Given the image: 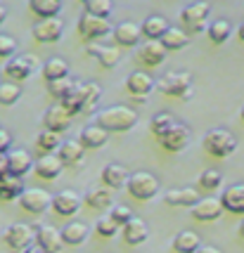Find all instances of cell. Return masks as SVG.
Masks as SVG:
<instances>
[{
	"mask_svg": "<svg viewBox=\"0 0 244 253\" xmlns=\"http://www.w3.org/2000/svg\"><path fill=\"white\" fill-rule=\"evenodd\" d=\"M135 123H138V114L128 107H109V109H102L98 114V126L104 128L107 132H126L131 130Z\"/></svg>",
	"mask_w": 244,
	"mask_h": 253,
	"instance_id": "1",
	"label": "cell"
},
{
	"mask_svg": "<svg viewBox=\"0 0 244 253\" xmlns=\"http://www.w3.org/2000/svg\"><path fill=\"white\" fill-rule=\"evenodd\" d=\"M204 149L209 154L218 156V159H225V156H230L237 149V140H235L233 132L223 130V128H213L204 137Z\"/></svg>",
	"mask_w": 244,
	"mask_h": 253,
	"instance_id": "2",
	"label": "cell"
},
{
	"mask_svg": "<svg viewBox=\"0 0 244 253\" xmlns=\"http://www.w3.org/2000/svg\"><path fill=\"white\" fill-rule=\"evenodd\" d=\"M128 194L138 201H149V199L156 197V192H159V180H156L152 173H133V175L128 177Z\"/></svg>",
	"mask_w": 244,
	"mask_h": 253,
	"instance_id": "3",
	"label": "cell"
},
{
	"mask_svg": "<svg viewBox=\"0 0 244 253\" xmlns=\"http://www.w3.org/2000/svg\"><path fill=\"white\" fill-rule=\"evenodd\" d=\"M156 88L171 97H190L192 95V76L185 71H173V74H166L161 78L156 83Z\"/></svg>",
	"mask_w": 244,
	"mask_h": 253,
	"instance_id": "4",
	"label": "cell"
},
{
	"mask_svg": "<svg viewBox=\"0 0 244 253\" xmlns=\"http://www.w3.org/2000/svg\"><path fill=\"white\" fill-rule=\"evenodd\" d=\"M211 12V5L204 0V2H192L188 5L185 10L180 12V19L185 24V33H199L204 29V22H206V17H209Z\"/></svg>",
	"mask_w": 244,
	"mask_h": 253,
	"instance_id": "5",
	"label": "cell"
},
{
	"mask_svg": "<svg viewBox=\"0 0 244 253\" xmlns=\"http://www.w3.org/2000/svg\"><path fill=\"white\" fill-rule=\"evenodd\" d=\"M50 204H52V197L41 187L24 189L22 197H19V206H22L24 211H29V213H34V215H41L43 211H48Z\"/></svg>",
	"mask_w": 244,
	"mask_h": 253,
	"instance_id": "6",
	"label": "cell"
},
{
	"mask_svg": "<svg viewBox=\"0 0 244 253\" xmlns=\"http://www.w3.org/2000/svg\"><path fill=\"white\" fill-rule=\"evenodd\" d=\"M34 234L36 232L31 230V225L14 222V225H10L7 230L2 232V239H5V244H7L10 249H14V251H24L29 244L34 242Z\"/></svg>",
	"mask_w": 244,
	"mask_h": 253,
	"instance_id": "7",
	"label": "cell"
},
{
	"mask_svg": "<svg viewBox=\"0 0 244 253\" xmlns=\"http://www.w3.org/2000/svg\"><path fill=\"white\" fill-rule=\"evenodd\" d=\"M78 33H81V38H86V41H98L102 36H107L111 33V26L107 19H100V17H93V14H83L81 19H78Z\"/></svg>",
	"mask_w": 244,
	"mask_h": 253,
	"instance_id": "8",
	"label": "cell"
},
{
	"mask_svg": "<svg viewBox=\"0 0 244 253\" xmlns=\"http://www.w3.org/2000/svg\"><path fill=\"white\" fill-rule=\"evenodd\" d=\"M36 66H38V62L31 55L12 57V59H7V64H5V74L12 78V83L14 81H26L36 71Z\"/></svg>",
	"mask_w": 244,
	"mask_h": 253,
	"instance_id": "9",
	"label": "cell"
},
{
	"mask_svg": "<svg viewBox=\"0 0 244 253\" xmlns=\"http://www.w3.org/2000/svg\"><path fill=\"white\" fill-rule=\"evenodd\" d=\"M81 204H83V199L78 197L76 192H71V189H64V192H59L52 197V209H55L57 215H62V218H71V215H76L78 211H81Z\"/></svg>",
	"mask_w": 244,
	"mask_h": 253,
	"instance_id": "10",
	"label": "cell"
},
{
	"mask_svg": "<svg viewBox=\"0 0 244 253\" xmlns=\"http://www.w3.org/2000/svg\"><path fill=\"white\" fill-rule=\"evenodd\" d=\"M190 211H192V218H195V220L211 222V220H218V218H221L223 204H221V199H216V197H204Z\"/></svg>",
	"mask_w": 244,
	"mask_h": 253,
	"instance_id": "11",
	"label": "cell"
},
{
	"mask_svg": "<svg viewBox=\"0 0 244 253\" xmlns=\"http://www.w3.org/2000/svg\"><path fill=\"white\" fill-rule=\"evenodd\" d=\"M64 33V22L62 19H41L34 26V38L38 43H57Z\"/></svg>",
	"mask_w": 244,
	"mask_h": 253,
	"instance_id": "12",
	"label": "cell"
},
{
	"mask_svg": "<svg viewBox=\"0 0 244 253\" xmlns=\"http://www.w3.org/2000/svg\"><path fill=\"white\" fill-rule=\"evenodd\" d=\"M161 140V147L166 149V152H183L190 142V130L185 126H180V123H173L166 132H164V137H159Z\"/></svg>",
	"mask_w": 244,
	"mask_h": 253,
	"instance_id": "13",
	"label": "cell"
},
{
	"mask_svg": "<svg viewBox=\"0 0 244 253\" xmlns=\"http://www.w3.org/2000/svg\"><path fill=\"white\" fill-rule=\"evenodd\" d=\"M154 78L149 76V74H145V71H133L131 76H128V81H126V88H128V92L133 95L135 99H140L143 102L149 92H152V88H154Z\"/></svg>",
	"mask_w": 244,
	"mask_h": 253,
	"instance_id": "14",
	"label": "cell"
},
{
	"mask_svg": "<svg viewBox=\"0 0 244 253\" xmlns=\"http://www.w3.org/2000/svg\"><path fill=\"white\" fill-rule=\"evenodd\" d=\"M5 156H7V173L14 177H24L34 168V159L26 149H12Z\"/></svg>",
	"mask_w": 244,
	"mask_h": 253,
	"instance_id": "15",
	"label": "cell"
},
{
	"mask_svg": "<svg viewBox=\"0 0 244 253\" xmlns=\"http://www.w3.org/2000/svg\"><path fill=\"white\" fill-rule=\"evenodd\" d=\"M36 244L45 253H59L62 246H64L62 237H59V230H55L52 225H38V230H36Z\"/></svg>",
	"mask_w": 244,
	"mask_h": 253,
	"instance_id": "16",
	"label": "cell"
},
{
	"mask_svg": "<svg viewBox=\"0 0 244 253\" xmlns=\"http://www.w3.org/2000/svg\"><path fill=\"white\" fill-rule=\"evenodd\" d=\"M111 36H114L116 45H121V47H133V45H138L140 38H143L140 24H133V22H121L119 26H114V29H111Z\"/></svg>",
	"mask_w": 244,
	"mask_h": 253,
	"instance_id": "17",
	"label": "cell"
},
{
	"mask_svg": "<svg viewBox=\"0 0 244 253\" xmlns=\"http://www.w3.org/2000/svg\"><path fill=\"white\" fill-rule=\"evenodd\" d=\"M43 123H45V130L62 135V132H64L69 126H71V116H69L67 111L62 109V104H52L50 109L45 111Z\"/></svg>",
	"mask_w": 244,
	"mask_h": 253,
	"instance_id": "18",
	"label": "cell"
},
{
	"mask_svg": "<svg viewBox=\"0 0 244 253\" xmlns=\"http://www.w3.org/2000/svg\"><path fill=\"white\" fill-rule=\"evenodd\" d=\"M199 192L195 187H176V189H168L164 201L168 206H178V209H192L197 201H199Z\"/></svg>",
	"mask_w": 244,
	"mask_h": 253,
	"instance_id": "19",
	"label": "cell"
},
{
	"mask_svg": "<svg viewBox=\"0 0 244 253\" xmlns=\"http://www.w3.org/2000/svg\"><path fill=\"white\" fill-rule=\"evenodd\" d=\"M102 99V88L100 83L90 81V83H78V102H81V114H88L98 107V102Z\"/></svg>",
	"mask_w": 244,
	"mask_h": 253,
	"instance_id": "20",
	"label": "cell"
},
{
	"mask_svg": "<svg viewBox=\"0 0 244 253\" xmlns=\"http://www.w3.org/2000/svg\"><path fill=\"white\" fill-rule=\"evenodd\" d=\"M107 140H109V132L104 130V128H100L98 123L86 126L81 130V137H78V142L83 144V149H100V147L107 144Z\"/></svg>",
	"mask_w": 244,
	"mask_h": 253,
	"instance_id": "21",
	"label": "cell"
},
{
	"mask_svg": "<svg viewBox=\"0 0 244 253\" xmlns=\"http://www.w3.org/2000/svg\"><path fill=\"white\" fill-rule=\"evenodd\" d=\"M36 168V175L43 177V180H57V177L62 175V161H59V156L57 154H43L38 161L34 164Z\"/></svg>",
	"mask_w": 244,
	"mask_h": 253,
	"instance_id": "22",
	"label": "cell"
},
{
	"mask_svg": "<svg viewBox=\"0 0 244 253\" xmlns=\"http://www.w3.org/2000/svg\"><path fill=\"white\" fill-rule=\"evenodd\" d=\"M128 168L121 164H107L102 168V182L107 189H121L128 182Z\"/></svg>",
	"mask_w": 244,
	"mask_h": 253,
	"instance_id": "23",
	"label": "cell"
},
{
	"mask_svg": "<svg viewBox=\"0 0 244 253\" xmlns=\"http://www.w3.org/2000/svg\"><path fill=\"white\" fill-rule=\"evenodd\" d=\"M57 156H59L62 166H76L83 161L86 149H83V144L78 140H62L59 149H57Z\"/></svg>",
	"mask_w": 244,
	"mask_h": 253,
	"instance_id": "24",
	"label": "cell"
},
{
	"mask_svg": "<svg viewBox=\"0 0 244 253\" xmlns=\"http://www.w3.org/2000/svg\"><path fill=\"white\" fill-rule=\"evenodd\" d=\"M138 57H140V62L147 66H159L166 59V47L159 43V41H147V43L140 45Z\"/></svg>",
	"mask_w": 244,
	"mask_h": 253,
	"instance_id": "25",
	"label": "cell"
},
{
	"mask_svg": "<svg viewBox=\"0 0 244 253\" xmlns=\"http://www.w3.org/2000/svg\"><path fill=\"white\" fill-rule=\"evenodd\" d=\"M223 209L235 213V215H244V185H233L223 192L221 199Z\"/></svg>",
	"mask_w": 244,
	"mask_h": 253,
	"instance_id": "26",
	"label": "cell"
},
{
	"mask_svg": "<svg viewBox=\"0 0 244 253\" xmlns=\"http://www.w3.org/2000/svg\"><path fill=\"white\" fill-rule=\"evenodd\" d=\"M147 222L140 220V218H131V220L123 225V239H126V244H131V246H138V244L147 242Z\"/></svg>",
	"mask_w": 244,
	"mask_h": 253,
	"instance_id": "27",
	"label": "cell"
},
{
	"mask_svg": "<svg viewBox=\"0 0 244 253\" xmlns=\"http://www.w3.org/2000/svg\"><path fill=\"white\" fill-rule=\"evenodd\" d=\"M59 237H62V244L78 246V244H83L88 239V225H83V222H67L59 230Z\"/></svg>",
	"mask_w": 244,
	"mask_h": 253,
	"instance_id": "28",
	"label": "cell"
},
{
	"mask_svg": "<svg viewBox=\"0 0 244 253\" xmlns=\"http://www.w3.org/2000/svg\"><path fill=\"white\" fill-rule=\"evenodd\" d=\"M88 52H93V55L98 57V62L104 69H114V66L121 62L119 47H111V45H88Z\"/></svg>",
	"mask_w": 244,
	"mask_h": 253,
	"instance_id": "29",
	"label": "cell"
},
{
	"mask_svg": "<svg viewBox=\"0 0 244 253\" xmlns=\"http://www.w3.org/2000/svg\"><path fill=\"white\" fill-rule=\"evenodd\" d=\"M168 31V22L164 17H147L143 24H140V33H143L145 38H149V41H161V36Z\"/></svg>",
	"mask_w": 244,
	"mask_h": 253,
	"instance_id": "30",
	"label": "cell"
},
{
	"mask_svg": "<svg viewBox=\"0 0 244 253\" xmlns=\"http://www.w3.org/2000/svg\"><path fill=\"white\" fill-rule=\"evenodd\" d=\"M24 192V185H22V177H14V175H7L0 177V201H14L19 199Z\"/></svg>",
	"mask_w": 244,
	"mask_h": 253,
	"instance_id": "31",
	"label": "cell"
},
{
	"mask_svg": "<svg viewBox=\"0 0 244 253\" xmlns=\"http://www.w3.org/2000/svg\"><path fill=\"white\" fill-rule=\"evenodd\" d=\"M29 10L41 19H55L59 10H62V0H31Z\"/></svg>",
	"mask_w": 244,
	"mask_h": 253,
	"instance_id": "32",
	"label": "cell"
},
{
	"mask_svg": "<svg viewBox=\"0 0 244 253\" xmlns=\"http://www.w3.org/2000/svg\"><path fill=\"white\" fill-rule=\"evenodd\" d=\"M43 78L48 83H55V81H62V78H69V64L59 57H52L43 64Z\"/></svg>",
	"mask_w": 244,
	"mask_h": 253,
	"instance_id": "33",
	"label": "cell"
},
{
	"mask_svg": "<svg viewBox=\"0 0 244 253\" xmlns=\"http://www.w3.org/2000/svg\"><path fill=\"white\" fill-rule=\"evenodd\" d=\"M199 246H201L199 237H197L195 232H190V230L178 232L176 237H173V249H176L178 253H197Z\"/></svg>",
	"mask_w": 244,
	"mask_h": 253,
	"instance_id": "34",
	"label": "cell"
},
{
	"mask_svg": "<svg viewBox=\"0 0 244 253\" xmlns=\"http://www.w3.org/2000/svg\"><path fill=\"white\" fill-rule=\"evenodd\" d=\"M159 43L166 47V52L168 50H180V47H185V45L190 43V38H188V33L183 31V29H173V26H168V31L161 36V41Z\"/></svg>",
	"mask_w": 244,
	"mask_h": 253,
	"instance_id": "35",
	"label": "cell"
},
{
	"mask_svg": "<svg viewBox=\"0 0 244 253\" xmlns=\"http://www.w3.org/2000/svg\"><path fill=\"white\" fill-rule=\"evenodd\" d=\"M206 33H209L211 43L223 45L228 38H230V33H233V24L228 22V19H216V22L206 29Z\"/></svg>",
	"mask_w": 244,
	"mask_h": 253,
	"instance_id": "36",
	"label": "cell"
},
{
	"mask_svg": "<svg viewBox=\"0 0 244 253\" xmlns=\"http://www.w3.org/2000/svg\"><path fill=\"white\" fill-rule=\"evenodd\" d=\"M90 209H111L114 206V197H111V189H93L86 194Z\"/></svg>",
	"mask_w": 244,
	"mask_h": 253,
	"instance_id": "37",
	"label": "cell"
},
{
	"mask_svg": "<svg viewBox=\"0 0 244 253\" xmlns=\"http://www.w3.org/2000/svg\"><path fill=\"white\" fill-rule=\"evenodd\" d=\"M59 144H62V135H57V132L45 130V132H41V135L36 137V147H38L41 152H45V154L57 152V149H59Z\"/></svg>",
	"mask_w": 244,
	"mask_h": 253,
	"instance_id": "38",
	"label": "cell"
},
{
	"mask_svg": "<svg viewBox=\"0 0 244 253\" xmlns=\"http://www.w3.org/2000/svg\"><path fill=\"white\" fill-rule=\"evenodd\" d=\"M83 7H86V14L100 17V19H107V17L111 14V10H114L111 0H86Z\"/></svg>",
	"mask_w": 244,
	"mask_h": 253,
	"instance_id": "39",
	"label": "cell"
},
{
	"mask_svg": "<svg viewBox=\"0 0 244 253\" xmlns=\"http://www.w3.org/2000/svg\"><path fill=\"white\" fill-rule=\"evenodd\" d=\"M74 88H76V81H71V78H62V81H55V83H48V92L55 99H59V102L69 97L74 92Z\"/></svg>",
	"mask_w": 244,
	"mask_h": 253,
	"instance_id": "40",
	"label": "cell"
},
{
	"mask_svg": "<svg viewBox=\"0 0 244 253\" xmlns=\"http://www.w3.org/2000/svg\"><path fill=\"white\" fill-rule=\"evenodd\" d=\"M22 97V88L17 83H0V104L10 107Z\"/></svg>",
	"mask_w": 244,
	"mask_h": 253,
	"instance_id": "41",
	"label": "cell"
},
{
	"mask_svg": "<svg viewBox=\"0 0 244 253\" xmlns=\"http://www.w3.org/2000/svg\"><path fill=\"white\" fill-rule=\"evenodd\" d=\"M173 116L168 114V111H161V114H156L154 119H152V123H149V128H152V132H154L156 137H164V132L173 126Z\"/></svg>",
	"mask_w": 244,
	"mask_h": 253,
	"instance_id": "42",
	"label": "cell"
},
{
	"mask_svg": "<svg viewBox=\"0 0 244 253\" xmlns=\"http://www.w3.org/2000/svg\"><path fill=\"white\" fill-rule=\"evenodd\" d=\"M95 230H98V234H100V237L111 239V237L119 232V225L111 220V215H102V218H98V222H95Z\"/></svg>",
	"mask_w": 244,
	"mask_h": 253,
	"instance_id": "43",
	"label": "cell"
},
{
	"mask_svg": "<svg viewBox=\"0 0 244 253\" xmlns=\"http://www.w3.org/2000/svg\"><path fill=\"white\" fill-rule=\"evenodd\" d=\"M221 182H223V175L218 170H204L199 175V180H197V185H199L201 189H218Z\"/></svg>",
	"mask_w": 244,
	"mask_h": 253,
	"instance_id": "44",
	"label": "cell"
},
{
	"mask_svg": "<svg viewBox=\"0 0 244 253\" xmlns=\"http://www.w3.org/2000/svg\"><path fill=\"white\" fill-rule=\"evenodd\" d=\"M131 218H133V211L128 209V206H111V220L116 222L119 227L126 225Z\"/></svg>",
	"mask_w": 244,
	"mask_h": 253,
	"instance_id": "45",
	"label": "cell"
},
{
	"mask_svg": "<svg viewBox=\"0 0 244 253\" xmlns=\"http://www.w3.org/2000/svg\"><path fill=\"white\" fill-rule=\"evenodd\" d=\"M14 50H17V41L7 33H0V57H12Z\"/></svg>",
	"mask_w": 244,
	"mask_h": 253,
	"instance_id": "46",
	"label": "cell"
},
{
	"mask_svg": "<svg viewBox=\"0 0 244 253\" xmlns=\"http://www.w3.org/2000/svg\"><path fill=\"white\" fill-rule=\"evenodd\" d=\"M10 144H12L10 132L5 130V128H0V154H5V152L10 149Z\"/></svg>",
	"mask_w": 244,
	"mask_h": 253,
	"instance_id": "47",
	"label": "cell"
},
{
	"mask_svg": "<svg viewBox=\"0 0 244 253\" xmlns=\"http://www.w3.org/2000/svg\"><path fill=\"white\" fill-rule=\"evenodd\" d=\"M7 175V156L0 154V177Z\"/></svg>",
	"mask_w": 244,
	"mask_h": 253,
	"instance_id": "48",
	"label": "cell"
},
{
	"mask_svg": "<svg viewBox=\"0 0 244 253\" xmlns=\"http://www.w3.org/2000/svg\"><path fill=\"white\" fill-rule=\"evenodd\" d=\"M22 253H45V251H43V249H41V246H38L36 242H31L29 246H26V249H24Z\"/></svg>",
	"mask_w": 244,
	"mask_h": 253,
	"instance_id": "49",
	"label": "cell"
},
{
	"mask_svg": "<svg viewBox=\"0 0 244 253\" xmlns=\"http://www.w3.org/2000/svg\"><path fill=\"white\" fill-rule=\"evenodd\" d=\"M197 253H221V251H218L216 246H199V249H197Z\"/></svg>",
	"mask_w": 244,
	"mask_h": 253,
	"instance_id": "50",
	"label": "cell"
},
{
	"mask_svg": "<svg viewBox=\"0 0 244 253\" xmlns=\"http://www.w3.org/2000/svg\"><path fill=\"white\" fill-rule=\"evenodd\" d=\"M5 17H7V10H5V5H0V26L5 22Z\"/></svg>",
	"mask_w": 244,
	"mask_h": 253,
	"instance_id": "51",
	"label": "cell"
},
{
	"mask_svg": "<svg viewBox=\"0 0 244 253\" xmlns=\"http://www.w3.org/2000/svg\"><path fill=\"white\" fill-rule=\"evenodd\" d=\"M237 33H240V38H242V43H244V24L240 26V29H237Z\"/></svg>",
	"mask_w": 244,
	"mask_h": 253,
	"instance_id": "52",
	"label": "cell"
},
{
	"mask_svg": "<svg viewBox=\"0 0 244 253\" xmlns=\"http://www.w3.org/2000/svg\"><path fill=\"white\" fill-rule=\"evenodd\" d=\"M240 237L244 239V220H242V225H240Z\"/></svg>",
	"mask_w": 244,
	"mask_h": 253,
	"instance_id": "53",
	"label": "cell"
},
{
	"mask_svg": "<svg viewBox=\"0 0 244 253\" xmlns=\"http://www.w3.org/2000/svg\"><path fill=\"white\" fill-rule=\"evenodd\" d=\"M242 119H244V109H242Z\"/></svg>",
	"mask_w": 244,
	"mask_h": 253,
	"instance_id": "54",
	"label": "cell"
}]
</instances>
